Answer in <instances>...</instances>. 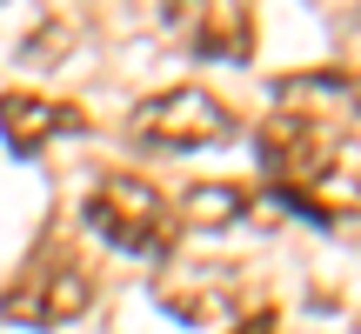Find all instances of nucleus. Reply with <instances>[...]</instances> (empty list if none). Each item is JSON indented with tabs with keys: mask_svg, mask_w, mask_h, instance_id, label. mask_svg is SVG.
Returning <instances> with one entry per match:
<instances>
[{
	"mask_svg": "<svg viewBox=\"0 0 361 334\" xmlns=\"http://www.w3.org/2000/svg\"><path fill=\"white\" fill-rule=\"evenodd\" d=\"M247 201H255V194H247L241 180H201V187L180 194V221H188L194 234H221V228L255 221V214H247Z\"/></svg>",
	"mask_w": 361,
	"mask_h": 334,
	"instance_id": "nucleus-7",
	"label": "nucleus"
},
{
	"mask_svg": "<svg viewBox=\"0 0 361 334\" xmlns=\"http://www.w3.org/2000/svg\"><path fill=\"white\" fill-rule=\"evenodd\" d=\"M161 27L194 61H247L255 20L241 0H161Z\"/></svg>",
	"mask_w": 361,
	"mask_h": 334,
	"instance_id": "nucleus-5",
	"label": "nucleus"
},
{
	"mask_svg": "<svg viewBox=\"0 0 361 334\" xmlns=\"http://www.w3.org/2000/svg\"><path fill=\"white\" fill-rule=\"evenodd\" d=\"M234 334H281V314H274V308H255V314H247V321L234 328Z\"/></svg>",
	"mask_w": 361,
	"mask_h": 334,
	"instance_id": "nucleus-8",
	"label": "nucleus"
},
{
	"mask_svg": "<svg viewBox=\"0 0 361 334\" xmlns=\"http://www.w3.org/2000/svg\"><path fill=\"white\" fill-rule=\"evenodd\" d=\"M80 214L114 254H168V241H174L168 194L141 174H101L94 194L80 201Z\"/></svg>",
	"mask_w": 361,
	"mask_h": 334,
	"instance_id": "nucleus-2",
	"label": "nucleus"
},
{
	"mask_svg": "<svg viewBox=\"0 0 361 334\" xmlns=\"http://www.w3.org/2000/svg\"><path fill=\"white\" fill-rule=\"evenodd\" d=\"M261 167L281 194L308 201L314 214H361V134L314 114H268L261 128Z\"/></svg>",
	"mask_w": 361,
	"mask_h": 334,
	"instance_id": "nucleus-1",
	"label": "nucleus"
},
{
	"mask_svg": "<svg viewBox=\"0 0 361 334\" xmlns=\"http://www.w3.org/2000/svg\"><path fill=\"white\" fill-rule=\"evenodd\" d=\"M87 308H94V274L80 268V254H67V247L34 254L13 274V287L0 295V321H13V328H67Z\"/></svg>",
	"mask_w": 361,
	"mask_h": 334,
	"instance_id": "nucleus-3",
	"label": "nucleus"
},
{
	"mask_svg": "<svg viewBox=\"0 0 361 334\" xmlns=\"http://www.w3.org/2000/svg\"><path fill=\"white\" fill-rule=\"evenodd\" d=\"M80 128H87V120H80V107H67V101H47V94H27V87L0 94V134H7L13 154H40L47 141L80 134Z\"/></svg>",
	"mask_w": 361,
	"mask_h": 334,
	"instance_id": "nucleus-6",
	"label": "nucleus"
},
{
	"mask_svg": "<svg viewBox=\"0 0 361 334\" xmlns=\"http://www.w3.org/2000/svg\"><path fill=\"white\" fill-rule=\"evenodd\" d=\"M128 134H134L141 147L194 154V147L228 141V134H234V114H228L221 94H207V87H194V80H188V87H161V94H147V101H134Z\"/></svg>",
	"mask_w": 361,
	"mask_h": 334,
	"instance_id": "nucleus-4",
	"label": "nucleus"
}]
</instances>
